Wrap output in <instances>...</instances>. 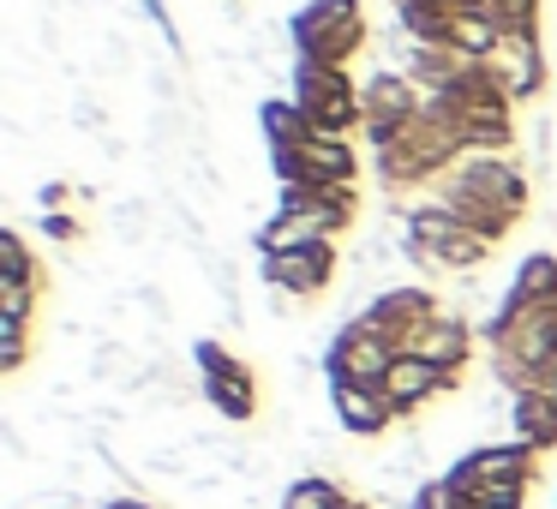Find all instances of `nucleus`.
Listing matches in <instances>:
<instances>
[{
  "label": "nucleus",
  "instance_id": "nucleus-1",
  "mask_svg": "<svg viewBox=\"0 0 557 509\" xmlns=\"http://www.w3.org/2000/svg\"><path fill=\"white\" fill-rule=\"evenodd\" d=\"M294 30V61H312V66H342L348 73L354 54H366L372 42V25H366V7L360 0H312L288 18Z\"/></svg>",
  "mask_w": 557,
  "mask_h": 509
},
{
  "label": "nucleus",
  "instance_id": "nucleus-2",
  "mask_svg": "<svg viewBox=\"0 0 557 509\" xmlns=\"http://www.w3.org/2000/svg\"><path fill=\"white\" fill-rule=\"evenodd\" d=\"M193 365H198V384H205V401L234 425H252L258 420V372L246 360H234L216 336H198L193 342Z\"/></svg>",
  "mask_w": 557,
  "mask_h": 509
},
{
  "label": "nucleus",
  "instance_id": "nucleus-3",
  "mask_svg": "<svg viewBox=\"0 0 557 509\" xmlns=\"http://www.w3.org/2000/svg\"><path fill=\"white\" fill-rule=\"evenodd\" d=\"M288 97L312 114L318 126L330 133H354L366 126V109H360V78L342 73V66H312V61H294L288 73Z\"/></svg>",
  "mask_w": 557,
  "mask_h": 509
},
{
  "label": "nucleus",
  "instance_id": "nucleus-4",
  "mask_svg": "<svg viewBox=\"0 0 557 509\" xmlns=\"http://www.w3.org/2000/svg\"><path fill=\"white\" fill-rule=\"evenodd\" d=\"M444 312H449L444 294L425 288V282H401V288H389V282H384V288H377L354 318H360V324H372L377 336L396 342V353H408L413 342H420V330H432Z\"/></svg>",
  "mask_w": 557,
  "mask_h": 509
},
{
  "label": "nucleus",
  "instance_id": "nucleus-5",
  "mask_svg": "<svg viewBox=\"0 0 557 509\" xmlns=\"http://www.w3.org/2000/svg\"><path fill=\"white\" fill-rule=\"evenodd\" d=\"M449 186H468L473 198L509 210L516 222H528V204H533V174L521 169V157H485V150H461L456 169L444 174Z\"/></svg>",
  "mask_w": 557,
  "mask_h": 509
},
{
  "label": "nucleus",
  "instance_id": "nucleus-6",
  "mask_svg": "<svg viewBox=\"0 0 557 509\" xmlns=\"http://www.w3.org/2000/svg\"><path fill=\"white\" fill-rule=\"evenodd\" d=\"M389 365H396V342L360 318H342V330L324 348V384H384Z\"/></svg>",
  "mask_w": 557,
  "mask_h": 509
},
{
  "label": "nucleus",
  "instance_id": "nucleus-7",
  "mask_svg": "<svg viewBox=\"0 0 557 509\" xmlns=\"http://www.w3.org/2000/svg\"><path fill=\"white\" fill-rule=\"evenodd\" d=\"M336 264H342V252H336V240H318V246H306V252H288V258H258V282L264 288H282V294H294V300H318V294L336 282Z\"/></svg>",
  "mask_w": 557,
  "mask_h": 509
},
{
  "label": "nucleus",
  "instance_id": "nucleus-8",
  "mask_svg": "<svg viewBox=\"0 0 557 509\" xmlns=\"http://www.w3.org/2000/svg\"><path fill=\"white\" fill-rule=\"evenodd\" d=\"M330 413H336V432H348L354 444H377L401 425L384 384H330Z\"/></svg>",
  "mask_w": 557,
  "mask_h": 509
},
{
  "label": "nucleus",
  "instance_id": "nucleus-9",
  "mask_svg": "<svg viewBox=\"0 0 557 509\" xmlns=\"http://www.w3.org/2000/svg\"><path fill=\"white\" fill-rule=\"evenodd\" d=\"M533 468H540V456H533L528 444H516V437H504V444H473L444 480L456 485V497H473L492 480H528L533 485Z\"/></svg>",
  "mask_w": 557,
  "mask_h": 509
},
{
  "label": "nucleus",
  "instance_id": "nucleus-10",
  "mask_svg": "<svg viewBox=\"0 0 557 509\" xmlns=\"http://www.w3.org/2000/svg\"><path fill=\"white\" fill-rule=\"evenodd\" d=\"M485 73H492L497 90L521 109V102L545 97V85H552V54H545L540 37H504V49L485 61Z\"/></svg>",
  "mask_w": 557,
  "mask_h": 509
},
{
  "label": "nucleus",
  "instance_id": "nucleus-11",
  "mask_svg": "<svg viewBox=\"0 0 557 509\" xmlns=\"http://www.w3.org/2000/svg\"><path fill=\"white\" fill-rule=\"evenodd\" d=\"M461 384H468V377L437 372L432 360H420V353H396V365H389V377H384V396L396 401V413H401V420H413V413H420V408H432L437 396H456Z\"/></svg>",
  "mask_w": 557,
  "mask_h": 509
},
{
  "label": "nucleus",
  "instance_id": "nucleus-12",
  "mask_svg": "<svg viewBox=\"0 0 557 509\" xmlns=\"http://www.w3.org/2000/svg\"><path fill=\"white\" fill-rule=\"evenodd\" d=\"M360 109H366V126H408L420 114V90H413L408 73L377 61L360 73Z\"/></svg>",
  "mask_w": 557,
  "mask_h": 509
},
{
  "label": "nucleus",
  "instance_id": "nucleus-13",
  "mask_svg": "<svg viewBox=\"0 0 557 509\" xmlns=\"http://www.w3.org/2000/svg\"><path fill=\"white\" fill-rule=\"evenodd\" d=\"M300 157H306V174L294 186H354L360 181V150H354L348 133H330V126L312 121Z\"/></svg>",
  "mask_w": 557,
  "mask_h": 509
},
{
  "label": "nucleus",
  "instance_id": "nucleus-14",
  "mask_svg": "<svg viewBox=\"0 0 557 509\" xmlns=\"http://www.w3.org/2000/svg\"><path fill=\"white\" fill-rule=\"evenodd\" d=\"M473 342H480V330H473V318H461V312H444L432 330H420V342H413L408 353H420V360H432L437 372H449V377H468Z\"/></svg>",
  "mask_w": 557,
  "mask_h": 509
},
{
  "label": "nucleus",
  "instance_id": "nucleus-15",
  "mask_svg": "<svg viewBox=\"0 0 557 509\" xmlns=\"http://www.w3.org/2000/svg\"><path fill=\"white\" fill-rule=\"evenodd\" d=\"M557 306V252H528L504 288V312H545Z\"/></svg>",
  "mask_w": 557,
  "mask_h": 509
},
{
  "label": "nucleus",
  "instance_id": "nucleus-16",
  "mask_svg": "<svg viewBox=\"0 0 557 509\" xmlns=\"http://www.w3.org/2000/svg\"><path fill=\"white\" fill-rule=\"evenodd\" d=\"M509 437L528 444L533 456L557 449V408H552V401H540V396H509Z\"/></svg>",
  "mask_w": 557,
  "mask_h": 509
},
{
  "label": "nucleus",
  "instance_id": "nucleus-17",
  "mask_svg": "<svg viewBox=\"0 0 557 509\" xmlns=\"http://www.w3.org/2000/svg\"><path fill=\"white\" fill-rule=\"evenodd\" d=\"M444 42L468 66H485L497 49H504V30H497L492 18H480V13H456V18H449V30H444Z\"/></svg>",
  "mask_w": 557,
  "mask_h": 509
},
{
  "label": "nucleus",
  "instance_id": "nucleus-18",
  "mask_svg": "<svg viewBox=\"0 0 557 509\" xmlns=\"http://www.w3.org/2000/svg\"><path fill=\"white\" fill-rule=\"evenodd\" d=\"M276 509H354V492L330 473H300V480L282 485Z\"/></svg>",
  "mask_w": 557,
  "mask_h": 509
},
{
  "label": "nucleus",
  "instance_id": "nucleus-19",
  "mask_svg": "<svg viewBox=\"0 0 557 509\" xmlns=\"http://www.w3.org/2000/svg\"><path fill=\"white\" fill-rule=\"evenodd\" d=\"M258 126H264V145H288V150H306V133H312V114L300 109L294 97H270L258 109Z\"/></svg>",
  "mask_w": 557,
  "mask_h": 509
},
{
  "label": "nucleus",
  "instance_id": "nucleus-20",
  "mask_svg": "<svg viewBox=\"0 0 557 509\" xmlns=\"http://www.w3.org/2000/svg\"><path fill=\"white\" fill-rule=\"evenodd\" d=\"M0 282H49V270H42V258L30 252L25 228H0Z\"/></svg>",
  "mask_w": 557,
  "mask_h": 509
},
{
  "label": "nucleus",
  "instance_id": "nucleus-21",
  "mask_svg": "<svg viewBox=\"0 0 557 509\" xmlns=\"http://www.w3.org/2000/svg\"><path fill=\"white\" fill-rule=\"evenodd\" d=\"M150 222H157V204H150L145 193L109 204V228H114V240H121V246H145L150 240Z\"/></svg>",
  "mask_w": 557,
  "mask_h": 509
},
{
  "label": "nucleus",
  "instance_id": "nucleus-22",
  "mask_svg": "<svg viewBox=\"0 0 557 509\" xmlns=\"http://www.w3.org/2000/svg\"><path fill=\"white\" fill-rule=\"evenodd\" d=\"M37 353V330L18 324V318H0V377H18Z\"/></svg>",
  "mask_w": 557,
  "mask_h": 509
},
{
  "label": "nucleus",
  "instance_id": "nucleus-23",
  "mask_svg": "<svg viewBox=\"0 0 557 509\" xmlns=\"http://www.w3.org/2000/svg\"><path fill=\"white\" fill-rule=\"evenodd\" d=\"M540 0H497L492 7V25L504 30V37H540Z\"/></svg>",
  "mask_w": 557,
  "mask_h": 509
},
{
  "label": "nucleus",
  "instance_id": "nucleus-24",
  "mask_svg": "<svg viewBox=\"0 0 557 509\" xmlns=\"http://www.w3.org/2000/svg\"><path fill=\"white\" fill-rule=\"evenodd\" d=\"M37 306H42V282H0V318L37 324Z\"/></svg>",
  "mask_w": 557,
  "mask_h": 509
},
{
  "label": "nucleus",
  "instance_id": "nucleus-25",
  "mask_svg": "<svg viewBox=\"0 0 557 509\" xmlns=\"http://www.w3.org/2000/svg\"><path fill=\"white\" fill-rule=\"evenodd\" d=\"M37 234L49 246H61V252H78V240H85V222L73 216V210H54V216H37Z\"/></svg>",
  "mask_w": 557,
  "mask_h": 509
},
{
  "label": "nucleus",
  "instance_id": "nucleus-26",
  "mask_svg": "<svg viewBox=\"0 0 557 509\" xmlns=\"http://www.w3.org/2000/svg\"><path fill=\"white\" fill-rule=\"evenodd\" d=\"M66 114H73V126H78V133H102V138H109V109H102V102H97V90H73V102H66Z\"/></svg>",
  "mask_w": 557,
  "mask_h": 509
},
{
  "label": "nucleus",
  "instance_id": "nucleus-27",
  "mask_svg": "<svg viewBox=\"0 0 557 509\" xmlns=\"http://www.w3.org/2000/svg\"><path fill=\"white\" fill-rule=\"evenodd\" d=\"M401 509H461V497H456V485H449V480H420Z\"/></svg>",
  "mask_w": 557,
  "mask_h": 509
},
{
  "label": "nucleus",
  "instance_id": "nucleus-28",
  "mask_svg": "<svg viewBox=\"0 0 557 509\" xmlns=\"http://www.w3.org/2000/svg\"><path fill=\"white\" fill-rule=\"evenodd\" d=\"M78 198V186H66V181H42L37 193H30V204H37V216H54V210H66Z\"/></svg>",
  "mask_w": 557,
  "mask_h": 509
},
{
  "label": "nucleus",
  "instance_id": "nucleus-29",
  "mask_svg": "<svg viewBox=\"0 0 557 509\" xmlns=\"http://www.w3.org/2000/svg\"><path fill=\"white\" fill-rule=\"evenodd\" d=\"M145 85L157 90L162 109H174V102H181V73H169V66H145Z\"/></svg>",
  "mask_w": 557,
  "mask_h": 509
},
{
  "label": "nucleus",
  "instance_id": "nucleus-30",
  "mask_svg": "<svg viewBox=\"0 0 557 509\" xmlns=\"http://www.w3.org/2000/svg\"><path fill=\"white\" fill-rule=\"evenodd\" d=\"M521 396H540V401H552V408H557V360L540 365V372L528 377V389H521Z\"/></svg>",
  "mask_w": 557,
  "mask_h": 509
},
{
  "label": "nucleus",
  "instance_id": "nucleus-31",
  "mask_svg": "<svg viewBox=\"0 0 557 509\" xmlns=\"http://www.w3.org/2000/svg\"><path fill=\"white\" fill-rule=\"evenodd\" d=\"M264 306H270V318H282V324H288V318L300 312V300H294V294H282V288H270V294H264Z\"/></svg>",
  "mask_w": 557,
  "mask_h": 509
},
{
  "label": "nucleus",
  "instance_id": "nucleus-32",
  "mask_svg": "<svg viewBox=\"0 0 557 509\" xmlns=\"http://www.w3.org/2000/svg\"><path fill=\"white\" fill-rule=\"evenodd\" d=\"M102 509H157L145 492H114V497H102Z\"/></svg>",
  "mask_w": 557,
  "mask_h": 509
},
{
  "label": "nucleus",
  "instance_id": "nucleus-33",
  "mask_svg": "<svg viewBox=\"0 0 557 509\" xmlns=\"http://www.w3.org/2000/svg\"><path fill=\"white\" fill-rule=\"evenodd\" d=\"M97 150H102V162H126V138H97Z\"/></svg>",
  "mask_w": 557,
  "mask_h": 509
},
{
  "label": "nucleus",
  "instance_id": "nucleus-34",
  "mask_svg": "<svg viewBox=\"0 0 557 509\" xmlns=\"http://www.w3.org/2000/svg\"><path fill=\"white\" fill-rule=\"evenodd\" d=\"M222 25H246V7H240V0H222Z\"/></svg>",
  "mask_w": 557,
  "mask_h": 509
},
{
  "label": "nucleus",
  "instance_id": "nucleus-35",
  "mask_svg": "<svg viewBox=\"0 0 557 509\" xmlns=\"http://www.w3.org/2000/svg\"><path fill=\"white\" fill-rule=\"evenodd\" d=\"M354 509H377V504H366V497H354Z\"/></svg>",
  "mask_w": 557,
  "mask_h": 509
}]
</instances>
